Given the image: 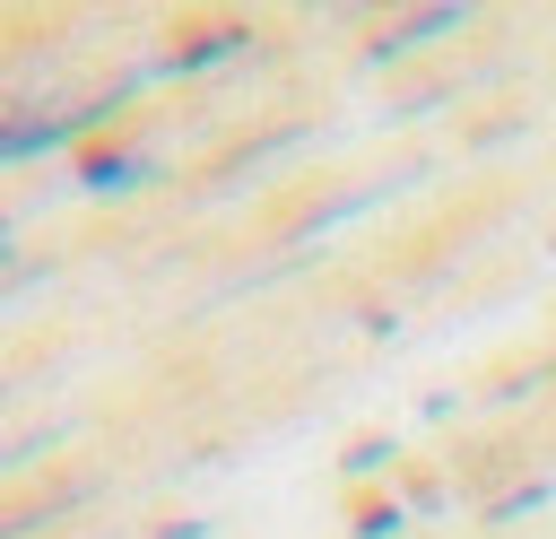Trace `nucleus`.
<instances>
[{
    "label": "nucleus",
    "mask_w": 556,
    "mask_h": 539,
    "mask_svg": "<svg viewBox=\"0 0 556 539\" xmlns=\"http://www.w3.org/2000/svg\"><path fill=\"white\" fill-rule=\"evenodd\" d=\"M96 122V104H78V113H52V122H0V156H35V148H61L70 130H87Z\"/></svg>",
    "instance_id": "nucleus-1"
},
{
    "label": "nucleus",
    "mask_w": 556,
    "mask_h": 539,
    "mask_svg": "<svg viewBox=\"0 0 556 539\" xmlns=\"http://www.w3.org/2000/svg\"><path fill=\"white\" fill-rule=\"evenodd\" d=\"M426 35H460V9H426V17H408V26H391V35H382V52H417Z\"/></svg>",
    "instance_id": "nucleus-2"
},
{
    "label": "nucleus",
    "mask_w": 556,
    "mask_h": 539,
    "mask_svg": "<svg viewBox=\"0 0 556 539\" xmlns=\"http://www.w3.org/2000/svg\"><path fill=\"white\" fill-rule=\"evenodd\" d=\"M235 43H243V35H200V43H191V52H174L165 70H208V61H226Z\"/></svg>",
    "instance_id": "nucleus-4"
},
{
    "label": "nucleus",
    "mask_w": 556,
    "mask_h": 539,
    "mask_svg": "<svg viewBox=\"0 0 556 539\" xmlns=\"http://www.w3.org/2000/svg\"><path fill=\"white\" fill-rule=\"evenodd\" d=\"M356 539H400V513H391V504H382V513H365V522H356Z\"/></svg>",
    "instance_id": "nucleus-5"
},
{
    "label": "nucleus",
    "mask_w": 556,
    "mask_h": 539,
    "mask_svg": "<svg viewBox=\"0 0 556 539\" xmlns=\"http://www.w3.org/2000/svg\"><path fill=\"white\" fill-rule=\"evenodd\" d=\"M139 165H148V156L113 148V156H96V165H87V183H96V191H130V174H139Z\"/></svg>",
    "instance_id": "nucleus-3"
}]
</instances>
